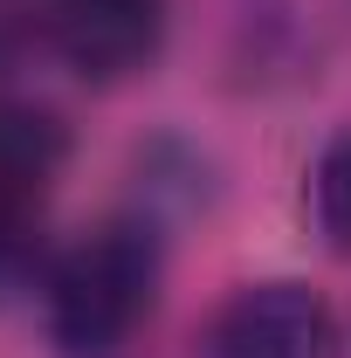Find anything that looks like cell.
<instances>
[{
  "label": "cell",
  "mask_w": 351,
  "mask_h": 358,
  "mask_svg": "<svg viewBox=\"0 0 351 358\" xmlns=\"http://www.w3.org/2000/svg\"><path fill=\"white\" fill-rule=\"evenodd\" d=\"M159 248L145 227H96L48 268V338L62 358H117L131 331L152 317Z\"/></svg>",
  "instance_id": "cell-1"
},
{
  "label": "cell",
  "mask_w": 351,
  "mask_h": 358,
  "mask_svg": "<svg viewBox=\"0 0 351 358\" xmlns=\"http://www.w3.org/2000/svg\"><path fill=\"white\" fill-rule=\"evenodd\" d=\"M207 358H338V317L303 282H248L214 317Z\"/></svg>",
  "instance_id": "cell-2"
},
{
  "label": "cell",
  "mask_w": 351,
  "mask_h": 358,
  "mask_svg": "<svg viewBox=\"0 0 351 358\" xmlns=\"http://www.w3.org/2000/svg\"><path fill=\"white\" fill-rule=\"evenodd\" d=\"M48 35L69 69L96 83L138 76L166 42V0H55Z\"/></svg>",
  "instance_id": "cell-3"
},
{
  "label": "cell",
  "mask_w": 351,
  "mask_h": 358,
  "mask_svg": "<svg viewBox=\"0 0 351 358\" xmlns=\"http://www.w3.org/2000/svg\"><path fill=\"white\" fill-rule=\"evenodd\" d=\"M69 131L42 103H0V227H28L62 179Z\"/></svg>",
  "instance_id": "cell-4"
},
{
  "label": "cell",
  "mask_w": 351,
  "mask_h": 358,
  "mask_svg": "<svg viewBox=\"0 0 351 358\" xmlns=\"http://www.w3.org/2000/svg\"><path fill=\"white\" fill-rule=\"evenodd\" d=\"M310 193H317V227L331 234V248H345V255H351V131L317 159Z\"/></svg>",
  "instance_id": "cell-5"
}]
</instances>
